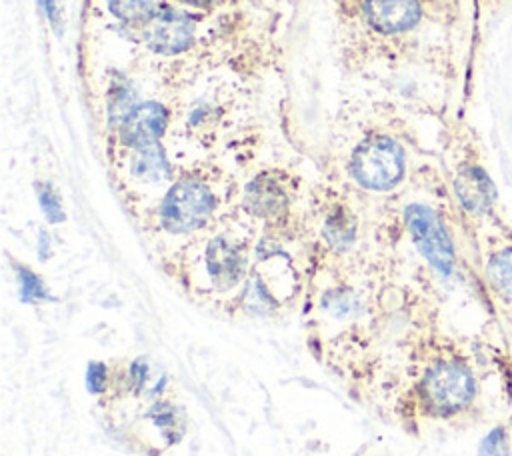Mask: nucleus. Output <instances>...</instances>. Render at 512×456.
<instances>
[{
    "label": "nucleus",
    "mask_w": 512,
    "mask_h": 456,
    "mask_svg": "<svg viewBox=\"0 0 512 456\" xmlns=\"http://www.w3.org/2000/svg\"><path fill=\"white\" fill-rule=\"evenodd\" d=\"M204 266L210 282L228 290L238 284L246 270V246L230 234H218L204 248Z\"/></svg>",
    "instance_id": "nucleus-8"
},
{
    "label": "nucleus",
    "mask_w": 512,
    "mask_h": 456,
    "mask_svg": "<svg viewBox=\"0 0 512 456\" xmlns=\"http://www.w3.org/2000/svg\"><path fill=\"white\" fill-rule=\"evenodd\" d=\"M236 92L224 88H210L208 92H200L190 100H176V116L174 126L182 128L190 138H208L222 130V126L230 120L236 108Z\"/></svg>",
    "instance_id": "nucleus-6"
},
{
    "label": "nucleus",
    "mask_w": 512,
    "mask_h": 456,
    "mask_svg": "<svg viewBox=\"0 0 512 456\" xmlns=\"http://www.w3.org/2000/svg\"><path fill=\"white\" fill-rule=\"evenodd\" d=\"M128 170L142 184H158L170 176V162L162 142L128 152Z\"/></svg>",
    "instance_id": "nucleus-10"
},
{
    "label": "nucleus",
    "mask_w": 512,
    "mask_h": 456,
    "mask_svg": "<svg viewBox=\"0 0 512 456\" xmlns=\"http://www.w3.org/2000/svg\"><path fill=\"white\" fill-rule=\"evenodd\" d=\"M36 196H38L40 208H42V212H44L48 222L58 224V222H62L66 218L64 210H62L60 196H58V192L54 190V186L50 182H38L36 184Z\"/></svg>",
    "instance_id": "nucleus-14"
},
{
    "label": "nucleus",
    "mask_w": 512,
    "mask_h": 456,
    "mask_svg": "<svg viewBox=\"0 0 512 456\" xmlns=\"http://www.w3.org/2000/svg\"><path fill=\"white\" fill-rule=\"evenodd\" d=\"M202 14L186 10L174 2H168L138 30L132 38L148 54L162 60H184L202 46L204 36H200Z\"/></svg>",
    "instance_id": "nucleus-3"
},
{
    "label": "nucleus",
    "mask_w": 512,
    "mask_h": 456,
    "mask_svg": "<svg viewBox=\"0 0 512 456\" xmlns=\"http://www.w3.org/2000/svg\"><path fill=\"white\" fill-rule=\"evenodd\" d=\"M16 276H18V284H20V294H22V300L26 302H38V300H46L48 298V292L44 288V282L40 280V276L18 264L16 266Z\"/></svg>",
    "instance_id": "nucleus-15"
},
{
    "label": "nucleus",
    "mask_w": 512,
    "mask_h": 456,
    "mask_svg": "<svg viewBox=\"0 0 512 456\" xmlns=\"http://www.w3.org/2000/svg\"><path fill=\"white\" fill-rule=\"evenodd\" d=\"M512 454V428L510 424L494 426L480 442L478 456H510Z\"/></svg>",
    "instance_id": "nucleus-13"
},
{
    "label": "nucleus",
    "mask_w": 512,
    "mask_h": 456,
    "mask_svg": "<svg viewBox=\"0 0 512 456\" xmlns=\"http://www.w3.org/2000/svg\"><path fill=\"white\" fill-rule=\"evenodd\" d=\"M166 0H106L110 14L130 32L144 26Z\"/></svg>",
    "instance_id": "nucleus-11"
},
{
    "label": "nucleus",
    "mask_w": 512,
    "mask_h": 456,
    "mask_svg": "<svg viewBox=\"0 0 512 456\" xmlns=\"http://www.w3.org/2000/svg\"><path fill=\"white\" fill-rule=\"evenodd\" d=\"M288 204H290V192L286 190L282 180L276 176V172H260L244 188L242 206L254 218H262V220L278 218L288 210Z\"/></svg>",
    "instance_id": "nucleus-9"
},
{
    "label": "nucleus",
    "mask_w": 512,
    "mask_h": 456,
    "mask_svg": "<svg viewBox=\"0 0 512 456\" xmlns=\"http://www.w3.org/2000/svg\"><path fill=\"white\" fill-rule=\"evenodd\" d=\"M218 208V194L202 172H184L170 184L158 204L160 228L170 234H190L208 226Z\"/></svg>",
    "instance_id": "nucleus-2"
},
{
    "label": "nucleus",
    "mask_w": 512,
    "mask_h": 456,
    "mask_svg": "<svg viewBox=\"0 0 512 456\" xmlns=\"http://www.w3.org/2000/svg\"><path fill=\"white\" fill-rule=\"evenodd\" d=\"M486 278L502 300L512 302V244L490 252L486 260Z\"/></svg>",
    "instance_id": "nucleus-12"
},
{
    "label": "nucleus",
    "mask_w": 512,
    "mask_h": 456,
    "mask_svg": "<svg viewBox=\"0 0 512 456\" xmlns=\"http://www.w3.org/2000/svg\"><path fill=\"white\" fill-rule=\"evenodd\" d=\"M376 120L374 114V122L358 132L346 158V170L360 188L388 192L404 180L406 148L394 130Z\"/></svg>",
    "instance_id": "nucleus-1"
},
{
    "label": "nucleus",
    "mask_w": 512,
    "mask_h": 456,
    "mask_svg": "<svg viewBox=\"0 0 512 456\" xmlns=\"http://www.w3.org/2000/svg\"><path fill=\"white\" fill-rule=\"evenodd\" d=\"M174 116H176V100H166V98L140 100L110 130V142L126 154L144 146L160 144L166 132L172 130Z\"/></svg>",
    "instance_id": "nucleus-5"
},
{
    "label": "nucleus",
    "mask_w": 512,
    "mask_h": 456,
    "mask_svg": "<svg viewBox=\"0 0 512 456\" xmlns=\"http://www.w3.org/2000/svg\"><path fill=\"white\" fill-rule=\"evenodd\" d=\"M508 424H510V428H512V418H510V422H508Z\"/></svg>",
    "instance_id": "nucleus-18"
},
{
    "label": "nucleus",
    "mask_w": 512,
    "mask_h": 456,
    "mask_svg": "<svg viewBox=\"0 0 512 456\" xmlns=\"http://www.w3.org/2000/svg\"><path fill=\"white\" fill-rule=\"evenodd\" d=\"M420 398L438 418L468 412L478 400V380L464 360H438L420 380Z\"/></svg>",
    "instance_id": "nucleus-4"
},
{
    "label": "nucleus",
    "mask_w": 512,
    "mask_h": 456,
    "mask_svg": "<svg viewBox=\"0 0 512 456\" xmlns=\"http://www.w3.org/2000/svg\"><path fill=\"white\" fill-rule=\"evenodd\" d=\"M40 4V8L44 10L48 22L58 28V22H60V14H58V8H56V0H36Z\"/></svg>",
    "instance_id": "nucleus-17"
},
{
    "label": "nucleus",
    "mask_w": 512,
    "mask_h": 456,
    "mask_svg": "<svg viewBox=\"0 0 512 456\" xmlns=\"http://www.w3.org/2000/svg\"><path fill=\"white\" fill-rule=\"evenodd\" d=\"M404 222L414 246L428 264L436 272L450 276L456 266V252L436 210L428 204L412 202L404 210Z\"/></svg>",
    "instance_id": "nucleus-7"
},
{
    "label": "nucleus",
    "mask_w": 512,
    "mask_h": 456,
    "mask_svg": "<svg viewBox=\"0 0 512 456\" xmlns=\"http://www.w3.org/2000/svg\"><path fill=\"white\" fill-rule=\"evenodd\" d=\"M86 382H88V388L92 394H100L104 392L106 384H108V372H106V366L102 362H92L88 366V372H86Z\"/></svg>",
    "instance_id": "nucleus-16"
}]
</instances>
